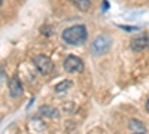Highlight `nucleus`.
<instances>
[{
    "mask_svg": "<svg viewBox=\"0 0 149 134\" xmlns=\"http://www.w3.org/2000/svg\"><path fill=\"white\" fill-rule=\"evenodd\" d=\"M130 128H131L133 131H136V133H143V131H145L143 122H140V121H137V119H131V121H130Z\"/></svg>",
    "mask_w": 149,
    "mask_h": 134,
    "instance_id": "9",
    "label": "nucleus"
},
{
    "mask_svg": "<svg viewBox=\"0 0 149 134\" xmlns=\"http://www.w3.org/2000/svg\"><path fill=\"white\" fill-rule=\"evenodd\" d=\"M39 112H40L42 115L48 116V118H57V116H58L57 109H54V107H51V106H42V107L39 109Z\"/></svg>",
    "mask_w": 149,
    "mask_h": 134,
    "instance_id": "8",
    "label": "nucleus"
},
{
    "mask_svg": "<svg viewBox=\"0 0 149 134\" xmlns=\"http://www.w3.org/2000/svg\"><path fill=\"white\" fill-rule=\"evenodd\" d=\"M64 70L67 73H81L84 70V61L76 55H69L64 60Z\"/></svg>",
    "mask_w": 149,
    "mask_h": 134,
    "instance_id": "4",
    "label": "nucleus"
},
{
    "mask_svg": "<svg viewBox=\"0 0 149 134\" xmlns=\"http://www.w3.org/2000/svg\"><path fill=\"white\" fill-rule=\"evenodd\" d=\"M119 28L127 30V31H137V30H139L137 27H130V26H119Z\"/></svg>",
    "mask_w": 149,
    "mask_h": 134,
    "instance_id": "11",
    "label": "nucleus"
},
{
    "mask_svg": "<svg viewBox=\"0 0 149 134\" xmlns=\"http://www.w3.org/2000/svg\"><path fill=\"white\" fill-rule=\"evenodd\" d=\"M110 46H112V39L109 36H106V34L97 36L91 43V52H93V55H103L110 49Z\"/></svg>",
    "mask_w": 149,
    "mask_h": 134,
    "instance_id": "2",
    "label": "nucleus"
},
{
    "mask_svg": "<svg viewBox=\"0 0 149 134\" xmlns=\"http://www.w3.org/2000/svg\"><path fill=\"white\" fill-rule=\"evenodd\" d=\"M130 46L134 52H140L146 48H149V36L146 33H140L137 36H134L130 42Z\"/></svg>",
    "mask_w": 149,
    "mask_h": 134,
    "instance_id": "5",
    "label": "nucleus"
},
{
    "mask_svg": "<svg viewBox=\"0 0 149 134\" xmlns=\"http://www.w3.org/2000/svg\"><path fill=\"white\" fill-rule=\"evenodd\" d=\"M70 2L82 12H86L91 8V0H70Z\"/></svg>",
    "mask_w": 149,
    "mask_h": 134,
    "instance_id": "7",
    "label": "nucleus"
},
{
    "mask_svg": "<svg viewBox=\"0 0 149 134\" xmlns=\"http://www.w3.org/2000/svg\"><path fill=\"white\" fill-rule=\"evenodd\" d=\"M24 92L22 90V85H21V81L18 79V76H14L12 79H9V94L10 97H14V99H18L21 97Z\"/></svg>",
    "mask_w": 149,
    "mask_h": 134,
    "instance_id": "6",
    "label": "nucleus"
},
{
    "mask_svg": "<svg viewBox=\"0 0 149 134\" xmlns=\"http://www.w3.org/2000/svg\"><path fill=\"white\" fill-rule=\"evenodd\" d=\"M33 63H34V67L39 70L42 75H49L52 70H54V63L51 61V58L46 57V55H36L33 58Z\"/></svg>",
    "mask_w": 149,
    "mask_h": 134,
    "instance_id": "3",
    "label": "nucleus"
},
{
    "mask_svg": "<svg viewBox=\"0 0 149 134\" xmlns=\"http://www.w3.org/2000/svg\"><path fill=\"white\" fill-rule=\"evenodd\" d=\"M70 87H72V82L70 81H63V82H60L57 87H55V91L57 92H63V91L69 90Z\"/></svg>",
    "mask_w": 149,
    "mask_h": 134,
    "instance_id": "10",
    "label": "nucleus"
},
{
    "mask_svg": "<svg viewBox=\"0 0 149 134\" xmlns=\"http://www.w3.org/2000/svg\"><path fill=\"white\" fill-rule=\"evenodd\" d=\"M86 37H88V33H86V28L82 24L72 26V27L66 28L63 31V34H61V39H63L67 45H73V46L85 43Z\"/></svg>",
    "mask_w": 149,
    "mask_h": 134,
    "instance_id": "1",
    "label": "nucleus"
},
{
    "mask_svg": "<svg viewBox=\"0 0 149 134\" xmlns=\"http://www.w3.org/2000/svg\"><path fill=\"white\" fill-rule=\"evenodd\" d=\"M136 134H143V133H136Z\"/></svg>",
    "mask_w": 149,
    "mask_h": 134,
    "instance_id": "13",
    "label": "nucleus"
},
{
    "mask_svg": "<svg viewBox=\"0 0 149 134\" xmlns=\"http://www.w3.org/2000/svg\"><path fill=\"white\" fill-rule=\"evenodd\" d=\"M146 110L149 112V99H148V101H146Z\"/></svg>",
    "mask_w": 149,
    "mask_h": 134,
    "instance_id": "12",
    "label": "nucleus"
}]
</instances>
